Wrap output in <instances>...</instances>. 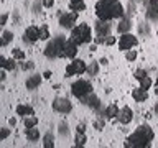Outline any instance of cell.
<instances>
[{
  "mask_svg": "<svg viewBox=\"0 0 158 148\" xmlns=\"http://www.w3.org/2000/svg\"><path fill=\"white\" fill-rule=\"evenodd\" d=\"M123 17V7L118 0H114V18H122Z\"/></svg>",
  "mask_w": 158,
  "mask_h": 148,
  "instance_id": "obj_21",
  "label": "cell"
},
{
  "mask_svg": "<svg viewBox=\"0 0 158 148\" xmlns=\"http://www.w3.org/2000/svg\"><path fill=\"white\" fill-rule=\"evenodd\" d=\"M76 20H77V12H69V13L61 15V18H59V25H61L63 28H74Z\"/></svg>",
  "mask_w": 158,
  "mask_h": 148,
  "instance_id": "obj_10",
  "label": "cell"
},
{
  "mask_svg": "<svg viewBox=\"0 0 158 148\" xmlns=\"http://www.w3.org/2000/svg\"><path fill=\"white\" fill-rule=\"evenodd\" d=\"M87 72L91 74V76H96V74L99 72V64L97 63H91L87 66Z\"/></svg>",
  "mask_w": 158,
  "mask_h": 148,
  "instance_id": "obj_29",
  "label": "cell"
},
{
  "mask_svg": "<svg viewBox=\"0 0 158 148\" xmlns=\"http://www.w3.org/2000/svg\"><path fill=\"white\" fill-rule=\"evenodd\" d=\"M96 33H97V36H102V38H106L109 36V30H110V25H109L107 22H104V20H101V22H97L96 23Z\"/></svg>",
  "mask_w": 158,
  "mask_h": 148,
  "instance_id": "obj_13",
  "label": "cell"
},
{
  "mask_svg": "<svg viewBox=\"0 0 158 148\" xmlns=\"http://www.w3.org/2000/svg\"><path fill=\"white\" fill-rule=\"evenodd\" d=\"M156 35H158V30H156Z\"/></svg>",
  "mask_w": 158,
  "mask_h": 148,
  "instance_id": "obj_47",
  "label": "cell"
},
{
  "mask_svg": "<svg viewBox=\"0 0 158 148\" xmlns=\"http://www.w3.org/2000/svg\"><path fill=\"white\" fill-rule=\"evenodd\" d=\"M53 109L59 113H69L73 110V104L68 101V99H63V97H58L53 101Z\"/></svg>",
  "mask_w": 158,
  "mask_h": 148,
  "instance_id": "obj_8",
  "label": "cell"
},
{
  "mask_svg": "<svg viewBox=\"0 0 158 148\" xmlns=\"http://www.w3.org/2000/svg\"><path fill=\"white\" fill-rule=\"evenodd\" d=\"M66 39H63V38H56V39H53L51 43H48V46L46 49H44V54H46L48 58H61L63 56V44Z\"/></svg>",
  "mask_w": 158,
  "mask_h": 148,
  "instance_id": "obj_5",
  "label": "cell"
},
{
  "mask_svg": "<svg viewBox=\"0 0 158 148\" xmlns=\"http://www.w3.org/2000/svg\"><path fill=\"white\" fill-rule=\"evenodd\" d=\"M115 41H117L115 36H107V38H106V44H107V46H112V44H115Z\"/></svg>",
  "mask_w": 158,
  "mask_h": 148,
  "instance_id": "obj_35",
  "label": "cell"
},
{
  "mask_svg": "<svg viewBox=\"0 0 158 148\" xmlns=\"http://www.w3.org/2000/svg\"><path fill=\"white\" fill-rule=\"evenodd\" d=\"M138 81H140V87H143V89H150L152 87V79L148 77V76L138 79Z\"/></svg>",
  "mask_w": 158,
  "mask_h": 148,
  "instance_id": "obj_27",
  "label": "cell"
},
{
  "mask_svg": "<svg viewBox=\"0 0 158 148\" xmlns=\"http://www.w3.org/2000/svg\"><path fill=\"white\" fill-rule=\"evenodd\" d=\"M36 123H38V118L33 115H27L25 117V120H23V125H25V128H31V127H36Z\"/></svg>",
  "mask_w": 158,
  "mask_h": 148,
  "instance_id": "obj_22",
  "label": "cell"
},
{
  "mask_svg": "<svg viewBox=\"0 0 158 148\" xmlns=\"http://www.w3.org/2000/svg\"><path fill=\"white\" fill-rule=\"evenodd\" d=\"M49 38V30L46 25H43V27H40V39H48Z\"/></svg>",
  "mask_w": 158,
  "mask_h": 148,
  "instance_id": "obj_26",
  "label": "cell"
},
{
  "mask_svg": "<svg viewBox=\"0 0 158 148\" xmlns=\"http://www.w3.org/2000/svg\"><path fill=\"white\" fill-rule=\"evenodd\" d=\"M71 39L77 44H84V43H89L92 39V31H91V27L86 23H79L77 27L71 28Z\"/></svg>",
  "mask_w": 158,
  "mask_h": 148,
  "instance_id": "obj_2",
  "label": "cell"
},
{
  "mask_svg": "<svg viewBox=\"0 0 158 148\" xmlns=\"http://www.w3.org/2000/svg\"><path fill=\"white\" fill-rule=\"evenodd\" d=\"M96 15L99 20L104 22L114 18V0H99L96 3Z\"/></svg>",
  "mask_w": 158,
  "mask_h": 148,
  "instance_id": "obj_3",
  "label": "cell"
},
{
  "mask_svg": "<svg viewBox=\"0 0 158 148\" xmlns=\"http://www.w3.org/2000/svg\"><path fill=\"white\" fill-rule=\"evenodd\" d=\"M107 63H109L107 58H102V59H101V64H107Z\"/></svg>",
  "mask_w": 158,
  "mask_h": 148,
  "instance_id": "obj_42",
  "label": "cell"
},
{
  "mask_svg": "<svg viewBox=\"0 0 158 148\" xmlns=\"http://www.w3.org/2000/svg\"><path fill=\"white\" fill-rule=\"evenodd\" d=\"M51 76H53V74H51V71H46V72L43 74V77H44V79H51Z\"/></svg>",
  "mask_w": 158,
  "mask_h": 148,
  "instance_id": "obj_41",
  "label": "cell"
},
{
  "mask_svg": "<svg viewBox=\"0 0 158 148\" xmlns=\"http://www.w3.org/2000/svg\"><path fill=\"white\" fill-rule=\"evenodd\" d=\"M8 122H10V125H15V123H17V120H15V118H10Z\"/></svg>",
  "mask_w": 158,
  "mask_h": 148,
  "instance_id": "obj_43",
  "label": "cell"
},
{
  "mask_svg": "<svg viewBox=\"0 0 158 148\" xmlns=\"http://www.w3.org/2000/svg\"><path fill=\"white\" fill-rule=\"evenodd\" d=\"M74 145L76 146H84L86 145V135H84V133H77L76 138H74Z\"/></svg>",
  "mask_w": 158,
  "mask_h": 148,
  "instance_id": "obj_24",
  "label": "cell"
},
{
  "mask_svg": "<svg viewBox=\"0 0 158 148\" xmlns=\"http://www.w3.org/2000/svg\"><path fill=\"white\" fill-rule=\"evenodd\" d=\"M40 84H41V76H36V74H35V76H31L30 79H27V89H30V91H31V89H36Z\"/></svg>",
  "mask_w": 158,
  "mask_h": 148,
  "instance_id": "obj_16",
  "label": "cell"
},
{
  "mask_svg": "<svg viewBox=\"0 0 158 148\" xmlns=\"http://www.w3.org/2000/svg\"><path fill=\"white\" fill-rule=\"evenodd\" d=\"M156 87H158V79H156Z\"/></svg>",
  "mask_w": 158,
  "mask_h": 148,
  "instance_id": "obj_46",
  "label": "cell"
},
{
  "mask_svg": "<svg viewBox=\"0 0 158 148\" xmlns=\"http://www.w3.org/2000/svg\"><path fill=\"white\" fill-rule=\"evenodd\" d=\"M33 113V107L30 105H25V104H20L17 107V115H22V117H27V115H31Z\"/></svg>",
  "mask_w": 158,
  "mask_h": 148,
  "instance_id": "obj_17",
  "label": "cell"
},
{
  "mask_svg": "<svg viewBox=\"0 0 158 148\" xmlns=\"http://www.w3.org/2000/svg\"><path fill=\"white\" fill-rule=\"evenodd\" d=\"M5 71H13L15 69V58H12V59H7V61H5V64L2 66Z\"/></svg>",
  "mask_w": 158,
  "mask_h": 148,
  "instance_id": "obj_28",
  "label": "cell"
},
{
  "mask_svg": "<svg viewBox=\"0 0 158 148\" xmlns=\"http://www.w3.org/2000/svg\"><path fill=\"white\" fill-rule=\"evenodd\" d=\"M84 72H87V66L82 59H74L66 66V76H81Z\"/></svg>",
  "mask_w": 158,
  "mask_h": 148,
  "instance_id": "obj_6",
  "label": "cell"
},
{
  "mask_svg": "<svg viewBox=\"0 0 158 148\" xmlns=\"http://www.w3.org/2000/svg\"><path fill=\"white\" fill-rule=\"evenodd\" d=\"M22 68L25 69V71H27V69H33V68H35V64H33L31 61H28V63H23V64H22Z\"/></svg>",
  "mask_w": 158,
  "mask_h": 148,
  "instance_id": "obj_36",
  "label": "cell"
},
{
  "mask_svg": "<svg viewBox=\"0 0 158 148\" xmlns=\"http://www.w3.org/2000/svg\"><path fill=\"white\" fill-rule=\"evenodd\" d=\"M155 110H156V112H158V104H156V105H155Z\"/></svg>",
  "mask_w": 158,
  "mask_h": 148,
  "instance_id": "obj_45",
  "label": "cell"
},
{
  "mask_svg": "<svg viewBox=\"0 0 158 148\" xmlns=\"http://www.w3.org/2000/svg\"><path fill=\"white\" fill-rule=\"evenodd\" d=\"M117 28H118V31H120V33H127V30L130 28V23H128L127 20H123L122 23H118V27H117Z\"/></svg>",
  "mask_w": 158,
  "mask_h": 148,
  "instance_id": "obj_31",
  "label": "cell"
},
{
  "mask_svg": "<svg viewBox=\"0 0 158 148\" xmlns=\"http://www.w3.org/2000/svg\"><path fill=\"white\" fill-rule=\"evenodd\" d=\"M54 5V0H43V7H46V8H51Z\"/></svg>",
  "mask_w": 158,
  "mask_h": 148,
  "instance_id": "obj_37",
  "label": "cell"
},
{
  "mask_svg": "<svg viewBox=\"0 0 158 148\" xmlns=\"http://www.w3.org/2000/svg\"><path fill=\"white\" fill-rule=\"evenodd\" d=\"M69 8L73 10V12H82V10H86V3H84V0H69Z\"/></svg>",
  "mask_w": 158,
  "mask_h": 148,
  "instance_id": "obj_15",
  "label": "cell"
},
{
  "mask_svg": "<svg viewBox=\"0 0 158 148\" xmlns=\"http://www.w3.org/2000/svg\"><path fill=\"white\" fill-rule=\"evenodd\" d=\"M118 107H117V104H110L107 109H106V117L107 118H115L117 115H118Z\"/></svg>",
  "mask_w": 158,
  "mask_h": 148,
  "instance_id": "obj_18",
  "label": "cell"
},
{
  "mask_svg": "<svg viewBox=\"0 0 158 148\" xmlns=\"http://www.w3.org/2000/svg\"><path fill=\"white\" fill-rule=\"evenodd\" d=\"M40 39V28L36 27H28L23 33V41L27 43H35Z\"/></svg>",
  "mask_w": 158,
  "mask_h": 148,
  "instance_id": "obj_11",
  "label": "cell"
},
{
  "mask_svg": "<svg viewBox=\"0 0 158 148\" xmlns=\"http://www.w3.org/2000/svg\"><path fill=\"white\" fill-rule=\"evenodd\" d=\"M117 118H118V122L120 123H123V125H127V123H130L132 122V118H133V112H132V109L130 107H122L120 109V112H118V115H117Z\"/></svg>",
  "mask_w": 158,
  "mask_h": 148,
  "instance_id": "obj_12",
  "label": "cell"
},
{
  "mask_svg": "<svg viewBox=\"0 0 158 148\" xmlns=\"http://www.w3.org/2000/svg\"><path fill=\"white\" fill-rule=\"evenodd\" d=\"M2 44H3V46H5V44H8L10 41H12V38H13V35L12 33H10V31H3V35H2Z\"/></svg>",
  "mask_w": 158,
  "mask_h": 148,
  "instance_id": "obj_30",
  "label": "cell"
},
{
  "mask_svg": "<svg viewBox=\"0 0 158 148\" xmlns=\"http://www.w3.org/2000/svg\"><path fill=\"white\" fill-rule=\"evenodd\" d=\"M138 39L137 36H133L132 33H122L120 39H118V48L122 49V51H128V49H132L133 46H137Z\"/></svg>",
  "mask_w": 158,
  "mask_h": 148,
  "instance_id": "obj_7",
  "label": "cell"
},
{
  "mask_svg": "<svg viewBox=\"0 0 158 148\" xmlns=\"http://www.w3.org/2000/svg\"><path fill=\"white\" fill-rule=\"evenodd\" d=\"M8 135H10V130H8V128H2V133H0V142H3Z\"/></svg>",
  "mask_w": 158,
  "mask_h": 148,
  "instance_id": "obj_34",
  "label": "cell"
},
{
  "mask_svg": "<svg viewBox=\"0 0 158 148\" xmlns=\"http://www.w3.org/2000/svg\"><path fill=\"white\" fill-rule=\"evenodd\" d=\"M102 127H104V122L102 120H97L96 122V128H97V130H102Z\"/></svg>",
  "mask_w": 158,
  "mask_h": 148,
  "instance_id": "obj_40",
  "label": "cell"
},
{
  "mask_svg": "<svg viewBox=\"0 0 158 148\" xmlns=\"http://www.w3.org/2000/svg\"><path fill=\"white\" fill-rule=\"evenodd\" d=\"M27 138L30 142H35L40 138V130L36 127H31V128H27Z\"/></svg>",
  "mask_w": 158,
  "mask_h": 148,
  "instance_id": "obj_20",
  "label": "cell"
},
{
  "mask_svg": "<svg viewBox=\"0 0 158 148\" xmlns=\"http://www.w3.org/2000/svg\"><path fill=\"white\" fill-rule=\"evenodd\" d=\"M84 102H86L89 107H92V109H97L99 107V99L94 96V94H89V96L84 97Z\"/></svg>",
  "mask_w": 158,
  "mask_h": 148,
  "instance_id": "obj_19",
  "label": "cell"
},
{
  "mask_svg": "<svg viewBox=\"0 0 158 148\" xmlns=\"http://www.w3.org/2000/svg\"><path fill=\"white\" fill-rule=\"evenodd\" d=\"M43 146H44V148H53V146H54L53 133H46V135L43 137Z\"/></svg>",
  "mask_w": 158,
  "mask_h": 148,
  "instance_id": "obj_23",
  "label": "cell"
},
{
  "mask_svg": "<svg viewBox=\"0 0 158 148\" xmlns=\"http://www.w3.org/2000/svg\"><path fill=\"white\" fill-rule=\"evenodd\" d=\"M77 43H74L73 39H66L63 44V56L61 58H74L77 54Z\"/></svg>",
  "mask_w": 158,
  "mask_h": 148,
  "instance_id": "obj_9",
  "label": "cell"
},
{
  "mask_svg": "<svg viewBox=\"0 0 158 148\" xmlns=\"http://www.w3.org/2000/svg\"><path fill=\"white\" fill-rule=\"evenodd\" d=\"M132 97L135 99L137 102H145L148 99V92H147V89L138 87V89H133L132 91Z\"/></svg>",
  "mask_w": 158,
  "mask_h": 148,
  "instance_id": "obj_14",
  "label": "cell"
},
{
  "mask_svg": "<svg viewBox=\"0 0 158 148\" xmlns=\"http://www.w3.org/2000/svg\"><path fill=\"white\" fill-rule=\"evenodd\" d=\"M153 130L148 125H140L135 132L128 137V140L125 143V146L128 148H145V146H150V142L153 140Z\"/></svg>",
  "mask_w": 158,
  "mask_h": 148,
  "instance_id": "obj_1",
  "label": "cell"
},
{
  "mask_svg": "<svg viewBox=\"0 0 158 148\" xmlns=\"http://www.w3.org/2000/svg\"><path fill=\"white\" fill-rule=\"evenodd\" d=\"M125 58H127V61H135V58H137V51H135V49H128L127 54H125Z\"/></svg>",
  "mask_w": 158,
  "mask_h": 148,
  "instance_id": "obj_32",
  "label": "cell"
},
{
  "mask_svg": "<svg viewBox=\"0 0 158 148\" xmlns=\"http://www.w3.org/2000/svg\"><path fill=\"white\" fill-rule=\"evenodd\" d=\"M155 94H156V96H158V87H156V89H155Z\"/></svg>",
  "mask_w": 158,
  "mask_h": 148,
  "instance_id": "obj_44",
  "label": "cell"
},
{
  "mask_svg": "<svg viewBox=\"0 0 158 148\" xmlns=\"http://www.w3.org/2000/svg\"><path fill=\"white\" fill-rule=\"evenodd\" d=\"M7 18H8V15L3 13L2 17H0V25H5V23H7Z\"/></svg>",
  "mask_w": 158,
  "mask_h": 148,
  "instance_id": "obj_39",
  "label": "cell"
},
{
  "mask_svg": "<svg viewBox=\"0 0 158 148\" xmlns=\"http://www.w3.org/2000/svg\"><path fill=\"white\" fill-rule=\"evenodd\" d=\"M12 58L20 59V61H23V59H25V53H23L20 48H13V49H12Z\"/></svg>",
  "mask_w": 158,
  "mask_h": 148,
  "instance_id": "obj_25",
  "label": "cell"
},
{
  "mask_svg": "<svg viewBox=\"0 0 158 148\" xmlns=\"http://www.w3.org/2000/svg\"><path fill=\"white\" fill-rule=\"evenodd\" d=\"M92 91V87H91V84H89L87 81H84V79H79V81H76L71 86V92H73V96L74 97H77V99H84L86 96H89Z\"/></svg>",
  "mask_w": 158,
  "mask_h": 148,
  "instance_id": "obj_4",
  "label": "cell"
},
{
  "mask_svg": "<svg viewBox=\"0 0 158 148\" xmlns=\"http://www.w3.org/2000/svg\"><path fill=\"white\" fill-rule=\"evenodd\" d=\"M76 130H77V133H84L86 132V125H84V123H79V125L76 127Z\"/></svg>",
  "mask_w": 158,
  "mask_h": 148,
  "instance_id": "obj_38",
  "label": "cell"
},
{
  "mask_svg": "<svg viewBox=\"0 0 158 148\" xmlns=\"http://www.w3.org/2000/svg\"><path fill=\"white\" fill-rule=\"evenodd\" d=\"M145 76H147L145 69H137V71H135V79H142V77H145Z\"/></svg>",
  "mask_w": 158,
  "mask_h": 148,
  "instance_id": "obj_33",
  "label": "cell"
}]
</instances>
